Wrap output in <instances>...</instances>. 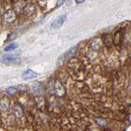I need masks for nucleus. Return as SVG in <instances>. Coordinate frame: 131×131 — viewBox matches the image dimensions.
Returning <instances> with one entry per match:
<instances>
[{"label": "nucleus", "instance_id": "1", "mask_svg": "<svg viewBox=\"0 0 131 131\" xmlns=\"http://www.w3.org/2000/svg\"><path fill=\"white\" fill-rule=\"evenodd\" d=\"M0 61L6 65H14L20 62V59L16 54H7L0 57Z\"/></svg>", "mask_w": 131, "mask_h": 131}, {"label": "nucleus", "instance_id": "2", "mask_svg": "<svg viewBox=\"0 0 131 131\" xmlns=\"http://www.w3.org/2000/svg\"><path fill=\"white\" fill-rule=\"evenodd\" d=\"M16 18V13L13 10H7L3 15V20H5L7 23H12L13 22Z\"/></svg>", "mask_w": 131, "mask_h": 131}, {"label": "nucleus", "instance_id": "3", "mask_svg": "<svg viewBox=\"0 0 131 131\" xmlns=\"http://www.w3.org/2000/svg\"><path fill=\"white\" fill-rule=\"evenodd\" d=\"M67 20V15H61L57 17L54 21L52 23V28L53 29H57V28H59L61 27L62 25L64 24V22L66 21Z\"/></svg>", "mask_w": 131, "mask_h": 131}, {"label": "nucleus", "instance_id": "4", "mask_svg": "<svg viewBox=\"0 0 131 131\" xmlns=\"http://www.w3.org/2000/svg\"><path fill=\"white\" fill-rule=\"evenodd\" d=\"M37 75H38V74H37L36 72H35L34 71H32V70H30V69H28L22 74L21 78L24 80H27L34 79V78H35Z\"/></svg>", "mask_w": 131, "mask_h": 131}, {"label": "nucleus", "instance_id": "5", "mask_svg": "<svg viewBox=\"0 0 131 131\" xmlns=\"http://www.w3.org/2000/svg\"><path fill=\"white\" fill-rule=\"evenodd\" d=\"M25 14L27 16H33L35 13V7L33 4H27L24 8Z\"/></svg>", "mask_w": 131, "mask_h": 131}, {"label": "nucleus", "instance_id": "6", "mask_svg": "<svg viewBox=\"0 0 131 131\" xmlns=\"http://www.w3.org/2000/svg\"><path fill=\"white\" fill-rule=\"evenodd\" d=\"M18 43H12L9 45H7V46L4 48V51L5 52H10V51H12V50H15L16 48H18Z\"/></svg>", "mask_w": 131, "mask_h": 131}, {"label": "nucleus", "instance_id": "7", "mask_svg": "<svg viewBox=\"0 0 131 131\" xmlns=\"http://www.w3.org/2000/svg\"><path fill=\"white\" fill-rule=\"evenodd\" d=\"M9 108V101L7 100H3L0 102V109L3 111H7Z\"/></svg>", "mask_w": 131, "mask_h": 131}, {"label": "nucleus", "instance_id": "8", "mask_svg": "<svg viewBox=\"0 0 131 131\" xmlns=\"http://www.w3.org/2000/svg\"><path fill=\"white\" fill-rule=\"evenodd\" d=\"M14 112H15L16 116L17 117V118L21 117V116H22V109H21V107H20V106H16V107H15Z\"/></svg>", "mask_w": 131, "mask_h": 131}, {"label": "nucleus", "instance_id": "9", "mask_svg": "<svg viewBox=\"0 0 131 131\" xmlns=\"http://www.w3.org/2000/svg\"><path fill=\"white\" fill-rule=\"evenodd\" d=\"M75 48H71V50H69L67 52V54H66V58H70V57H71L73 55H74V53H75Z\"/></svg>", "mask_w": 131, "mask_h": 131}, {"label": "nucleus", "instance_id": "10", "mask_svg": "<svg viewBox=\"0 0 131 131\" xmlns=\"http://www.w3.org/2000/svg\"><path fill=\"white\" fill-rule=\"evenodd\" d=\"M16 91V89L13 87H12V88H9V89H7V93L8 94H10V95H12V94H14Z\"/></svg>", "mask_w": 131, "mask_h": 131}, {"label": "nucleus", "instance_id": "11", "mask_svg": "<svg viewBox=\"0 0 131 131\" xmlns=\"http://www.w3.org/2000/svg\"><path fill=\"white\" fill-rule=\"evenodd\" d=\"M40 88V85L39 84V83H33L32 84V89L34 91H37V90H39Z\"/></svg>", "mask_w": 131, "mask_h": 131}, {"label": "nucleus", "instance_id": "12", "mask_svg": "<svg viewBox=\"0 0 131 131\" xmlns=\"http://www.w3.org/2000/svg\"><path fill=\"white\" fill-rule=\"evenodd\" d=\"M77 3H83V1H76Z\"/></svg>", "mask_w": 131, "mask_h": 131}]
</instances>
